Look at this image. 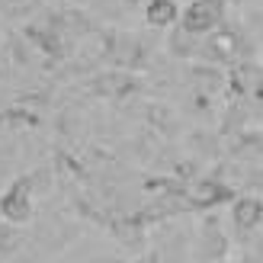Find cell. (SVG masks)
Instances as JSON below:
<instances>
[{
	"instance_id": "cell-5",
	"label": "cell",
	"mask_w": 263,
	"mask_h": 263,
	"mask_svg": "<svg viewBox=\"0 0 263 263\" xmlns=\"http://www.w3.org/2000/svg\"><path fill=\"white\" fill-rule=\"evenodd\" d=\"M35 4V0H0V10L10 13V16H16V13H26Z\"/></svg>"
},
{
	"instance_id": "cell-2",
	"label": "cell",
	"mask_w": 263,
	"mask_h": 263,
	"mask_svg": "<svg viewBox=\"0 0 263 263\" xmlns=\"http://www.w3.org/2000/svg\"><path fill=\"white\" fill-rule=\"evenodd\" d=\"M0 212H4L7 221H26L32 215V190L26 180H16L13 186L4 193V199H0Z\"/></svg>"
},
{
	"instance_id": "cell-1",
	"label": "cell",
	"mask_w": 263,
	"mask_h": 263,
	"mask_svg": "<svg viewBox=\"0 0 263 263\" xmlns=\"http://www.w3.org/2000/svg\"><path fill=\"white\" fill-rule=\"evenodd\" d=\"M225 16H228V0H190L186 10H180L177 26H183L196 39H205L225 26Z\"/></svg>"
},
{
	"instance_id": "cell-4",
	"label": "cell",
	"mask_w": 263,
	"mask_h": 263,
	"mask_svg": "<svg viewBox=\"0 0 263 263\" xmlns=\"http://www.w3.org/2000/svg\"><path fill=\"white\" fill-rule=\"evenodd\" d=\"M144 20L154 29H170L180 23V4L177 0H148L144 4Z\"/></svg>"
},
{
	"instance_id": "cell-3",
	"label": "cell",
	"mask_w": 263,
	"mask_h": 263,
	"mask_svg": "<svg viewBox=\"0 0 263 263\" xmlns=\"http://www.w3.org/2000/svg\"><path fill=\"white\" fill-rule=\"evenodd\" d=\"M231 225L238 231H254L263 225V199L257 196H241L231 205Z\"/></svg>"
}]
</instances>
